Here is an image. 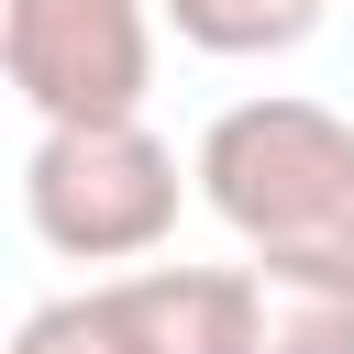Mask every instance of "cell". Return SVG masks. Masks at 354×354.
<instances>
[{"label":"cell","mask_w":354,"mask_h":354,"mask_svg":"<svg viewBox=\"0 0 354 354\" xmlns=\"http://www.w3.org/2000/svg\"><path fill=\"white\" fill-rule=\"evenodd\" d=\"M199 199L221 210V232L243 254H288V266H332L354 277V122L321 100H232L199 155H188Z\"/></svg>","instance_id":"6da1fadb"},{"label":"cell","mask_w":354,"mask_h":354,"mask_svg":"<svg viewBox=\"0 0 354 354\" xmlns=\"http://www.w3.org/2000/svg\"><path fill=\"white\" fill-rule=\"evenodd\" d=\"M177 199H188L177 144H155L144 111L133 122H44L33 155H22V221L66 266H133V254H155L177 232Z\"/></svg>","instance_id":"7a4b0ae2"},{"label":"cell","mask_w":354,"mask_h":354,"mask_svg":"<svg viewBox=\"0 0 354 354\" xmlns=\"http://www.w3.org/2000/svg\"><path fill=\"white\" fill-rule=\"evenodd\" d=\"M155 354H354V277L243 254V266H133L122 277Z\"/></svg>","instance_id":"3957f363"},{"label":"cell","mask_w":354,"mask_h":354,"mask_svg":"<svg viewBox=\"0 0 354 354\" xmlns=\"http://www.w3.org/2000/svg\"><path fill=\"white\" fill-rule=\"evenodd\" d=\"M0 55L33 122H133L155 88V0H0Z\"/></svg>","instance_id":"277c9868"},{"label":"cell","mask_w":354,"mask_h":354,"mask_svg":"<svg viewBox=\"0 0 354 354\" xmlns=\"http://www.w3.org/2000/svg\"><path fill=\"white\" fill-rule=\"evenodd\" d=\"M155 11H166L177 44H199V55H299L332 0H155Z\"/></svg>","instance_id":"5b68a950"},{"label":"cell","mask_w":354,"mask_h":354,"mask_svg":"<svg viewBox=\"0 0 354 354\" xmlns=\"http://www.w3.org/2000/svg\"><path fill=\"white\" fill-rule=\"evenodd\" d=\"M11 354H155V343H144V321H133L122 277H100V288H77V299H44V310H22Z\"/></svg>","instance_id":"8992f818"}]
</instances>
